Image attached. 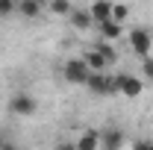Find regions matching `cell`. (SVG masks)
Here are the masks:
<instances>
[{"label":"cell","mask_w":153,"mask_h":150,"mask_svg":"<svg viewBox=\"0 0 153 150\" xmlns=\"http://www.w3.org/2000/svg\"><path fill=\"white\" fill-rule=\"evenodd\" d=\"M62 76H65L68 85H85L88 76H91V68L85 65L82 56H74V59H68V62L62 65Z\"/></svg>","instance_id":"6da1fadb"},{"label":"cell","mask_w":153,"mask_h":150,"mask_svg":"<svg viewBox=\"0 0 153 150\" xmlns=\"http://www.w3.org/2000/svg\"><path fill=\"white\" fill-rule=\"evenodd\" d=\"M9 112L18 115V118H30V115L38 112V100L30 91H18V94L9 97Z\"/></svg>","instance_id":"7a4b0ae2"},{"label":"cell","mask_w":153,"mask_h":150,"mask_svg":"<svg viewBox=\"0 0 153 150\" xmlns=\"http://www.w3.org/2000/svg\"><path fill=\"white\" fill-rule=\"evenodd\" d=\"M115 91L118 94H124V97H141V91H144V79L141 76H135V74H118L115 76Z\"/></svg>","instance_id":"3957f363"},{"label":"cell","mask_w":153,"mask_h":150,"mask_svg":"<svg viewBox=\"0 0 153 150\" xmlns=\"http://www.w3.org/2000/svg\"><path fill=\"white\" fill-rule=\"evenodd\" d=\"M127 41H130V50H133L138 59L150 56V50H153V36L147 33V30H141V27L130 30V33H127Z\"/></svg>","instance_id":"277c9868"},{"label":"cell","mask_w":153,"mask_h":150,"mask_svg":"<svg viewBox=\"0 0 153 150\" xmlns=\"http://www.w3.org/2000/svg\"><path fill=\"white\" fill-rule=\"evenodd\" d=\"M85 88H88L91 94H97V97H106V94H118V91H115V76H109L106 71H100V74H94V71H91L88 82H85Z\"/></svg>","instance_id":"5b68a950"},{"label":"cell","mask_w":153,"mask_h":150,"mask_svg":"<svg viewBox=\"0 0 153 150\" xmlns=\"http://www.w3.org/2000/svg\"><path fill=\"white\" fill-rule=\"evenodd\" d=\"M124 144H127V132L121 127L100 130V150H124Z\"/></svg>","instance_id":"8992f818"},{"label":"cell","mask_w":153,"mask_h":150,"mask_svg":"<svg viewBox=\"0 0 153 150\" xmlns=\"http://www.w3.org/2000/svg\"><path fill=\"white\" fill-rule=\"evenodd\" d=\"M88 15H91V21H94V27L112 21V3H109V0H94V3L88 6Z\"/></svg>","instance_id":"52a82bcc"},{"label":"cell","mask_w":153,"mask_h":150,"mask_svg":"<svg viewBox=\"0 0 153 150\" xmlns=\"http://www.w3.org/2000/svg\"><path fill=\"white\" fill-rule=\"evenodd\" d=\"M74 144L76 150H100V130H82Z\"/></svg>","instance_id":"ba28073f"},{"label":"cell","mask_w":153,"mask_h":150,"mask_svg":"<svg viewBox=\"0 0 153 150\" xmlns=\"http://www.w3.org/2000/svg\"><path fill=\"white\" fill-rule=\"evenodd\" d=\"M68 21H71V27L79 30V33H85V30L94 27V21H91V15H88V9H74V12L68 15Z\"/></svg>","instance_id":"9c48e42d"},{"label":"cell","mask_w":153,"mask_h":150,"mask_svg":"<svg viewBox=\"0 0 153 150\" xmlns=\"http://www.w3.org/2000/svg\"><path fill=\"white\" fill-rule=\"evenodd\" d=\"M41 0H18V15H24V18H41Z\"/></svg>","instance_id":"30bf717a"},{"label":"cell","mask_w":153,"mask_h":150,"mask_svg":"<svg viewBox=\"0 0 153 150\" xmlns=\"http://www.w3.org/2000/svg\"><path fill=\"white\" fill-rule=\"evenodd\" d=\"M97 33H100L103 41H115V38L124 36V27H121V24H115V21H106V24H100V27H97Z\"/></svg>","instance_id":"8fae6325"},{"label":"cell","mask_w":153,"mask_h":150,"mask_svg":"<svg viewBox=\"0 0 153 150\" xmlns=\"http://www.w3.org/2000/svg\"><path fill=\"white\" fill-rule=\"evenodd\" d=\"M94 50L100 53V59H103L106 65H115V62H118V50L112 47V41H103V38H100L94 44Z\"/></svg>","instance_id":"7c38bea8"},{"label":"cell","mask_w":153,"mask_h":150,"mask_svg":"<svg viewBox=\"0 0 153 150\" xmlns=\"http://www.w3.org/2000/svg\"><path fill=\"white\" fill-rule=\"evenodd\" d=\"M82 59H85V65H88V68H91L94 74H100V71L106 68V62L100 59V53H97L94 47H91V50H85V53H82Z\"/></svg>","instance_id":"4fadbf2b"},{"label":"cell","mask_w":153,"mask_h":150,"mask_svg":"<svg viewBox=\"0 0 153 150\" xmlns=\"http://www.w3.org/2000/svg\"><path fill=\"white\" fill-rule=\"evenodd\" d=\"M50 12H53V15H62V18H68V15L74 12V6H71V0H50Z\"/></svg>","instance_id":"5bb4252c"},{"label":"cell","mask_w":153,"mask_h":150,"mask_svg":"<svg viewBox=\"0 0 153 150\" xmlns=\"http://www.w3.org/2000/svg\"><path fill=\"white\" fill-rule=\"evenodd\" d=\"M127 15H130V6H124V3H118V6H115V3H112V21H115V24H121V27H124Z\"/></svg>","instance_id":"9a60e30c"},{"label":"cell","mask_w":153,"mask_h":150,"mask_svg":"<svg viewBox=\"0 0 153 150\" xmlns=\"http://www.w3.org/2000/svg\"><path fill=\"white\" fill-rule=\"evenodd\" d=\"M141 76H144L147 82H153V56H144V59H141Z\"/></svg>","instance_id":"2e32d148"},{"label":"cell","mask_w":153,"mask_h":150,"mask_svg":"<svg viewBox=\"0 0 153 150\" xmlns=\"http://www.w3.org/2000/svg\"><path fill=\"white\" fill-rule=\"evenodd\" d=\"M0 150H18V147H15V141H12L9 135H3V132H0Z\"/></svg>","instance_id":"e0dca14e"},{"label":"cell","mask_w":153,"mask_h":150,"mask_svg":"<svg viewBox=\"0 0 153 150\" xmlns=\"http://www.w3.org/2000/svg\"><path fill=\"white\" fill-rule=\"evenodd\" d=\"M56 150H76V144H74V141H59Z\"/></svg>","instance_id":"ac0fdd59"},{"label":"cell","mask_w":153,"mask_h":150,"mask_svg":"<svg viewBox=\"0 0 153 150\" xmlns=\"http://www.w3.org/2000/svg\"><path fill=\"white\" fill-rule=\"evenodd\" d=\"M133 150H150V141H135Z\"/></svg>","instance_id":"d6986e66"},{"label":"cell","mask_w":153,"mask_h":150,"mask_svg":"<svg viewBox=\"0 0 153 150\" xmlns=\"http://www.w3.org/2000/svg\"><path fill=\"white\" fill-rule=\"evenodd\" d=\"M150 150H153V138H150Z\"/></svg>","instance_id":"ffe728a7"},{"label":"cell","mask_w":153,"mask_h":150,"mask_svg":"<svg viewBox=\"0 0 153 150\" xmlns=\"http://www.w3.org/2000/svg\"><path fill=\"white\" fill-rule=\"evenodd\" d=\"M109 3H112V0H109Z\"/></svg>","instance_id":"44dd1931"}]
</instances>
